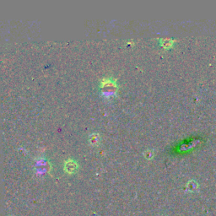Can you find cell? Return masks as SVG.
Instances as JSON below:
<instances>
[{"label": "cell", "instance_id": "2", "mask_svg": "<svg viewBox=\"0 0 216 216\" xmlns=\"http://www.w3.org/2000/svg\"><path fill=\"white\" fill-rule=\"evenodd\" d=\"M64 170L67 172L68 174H73L79 170V164L77 163L76 161L73 159H68L67 161H64Z\"/></svg>", "mask_w": 216, "mask_h": 216}, {"label": "cell", "instance_id": "3", "mask_svg": "<svg viewBox=\"0 0 216 216\" xmlns=\"http://www.w3.org/2000/svg\"><path fill=\"white\" fill-rule=\"evenodd\" d=\"M89 141L91 145L93 146H96L98 145L100 142V134H92L90 135V138H89Z\"/></svg>", "mask_w": 216, "mask_h": 216}, {"label": "cell", "instance_id": "1", "mask_svg": "<svg viewBox=\"0 0 216 216\" xmlns=\"http://www.w3.org/2000/svg\"><path fill=\"white\" fill-rule=\"evenodd\" d=\"M100 88L102 94L106 96H111L117 90V85L116 80H114L112 78H106L100 81Z\"/></svg>", "mask_w": 216, "mask_h": 216}]
</instances>
